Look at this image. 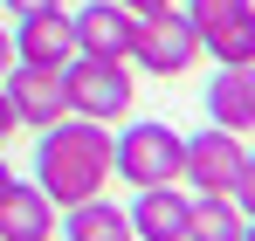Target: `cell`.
<instances>
[{
    "label": "cell",
    "instance_id": "ffe728a7",
    "mask_svg": "<svg viewBox=\"0 0 255 241\" xmlns=\"http://www.w3.org/2000/svg\"><path fill=\"white\" fill-rule=\"evenodd\" d=\"M7 186H14V172H7V159H0V193H7Z\"/></svg>",
    "mask_w": 255,
    "mask_h": 241
},
{
    "label": "cell",
    "instance_id": "6da1fadb",
    "mask_svg": "<svg viewBox=\"0 0 255 241\" xmlns=\"http://www.w3.org/2000/svg\"><path fill=\"white\" fill-rule=\"evenodd\" d=\"M35 186L55 207L97 200L111 186V124L62 118V124H48V131H35Z\"/></svg>",
    "mask_w": 255,
    "mask_h": 241
},
{
    "label": "cell",
    "instance_id": "4fadbf2b",
    "mask_svg": "<svg viewBox=\"0 0 255 241\" xmlns=\"http://www.w3.org/2000/svg\"><path fill=\"white\" fill-rule=\"evenodd\" d=\"M249 235V214L235 193H193L186 207V241H242Z\"/></svg>",
    "mask_w": 255,
    "mask_h": 241
},
{
    "label": "cell",
    "instance_id": "3957f363",
    "mask_svg": "<svg viewBox=\"0 0 255 241\" xmlns=\"http://www.w3.org/2000/svg\"><path fill=\"white\" fill-rule=\"evenodd\" d=\"M62 90H69V118H90V124H125L138 104L131 62H111V55H69Z\"/></svg>",
    "mask_w": 255,
    "mask_h": 241
},
{
    "label": "cell",
    "instance_id": "277c9868",
    "mask_svg": "<svg viewBox=\"0 0 255 241\" xmlns=\"http://www.w3.org/2000/svg\"><path fill=\"white\" fill-rule=\"evenodd\" d=\"M214 62H255V0H186L179 7Z\"/></svg>",
    "mask_w": 255,
    "mask_h": 241
},
{
    "label": "cell",
    "instance_id": "52a82bcc",
    "mask_svg": "<svg viewBox=\"0 0 255 241\" xmlns=\"http://www.w3.org/2000/svg\"><path fill=\"white\" fill-rule=\"evenodd\" d=\"M7 104L21 131H48V124L69 118V90H62V69H42V62H14L7 69Z\"/></svg>",
    "mask_w": 255,
    "mask_h": 241
},
{
    "label": "cell",
    "instance_id": "5bb4252c",
    "mask_svg": "<svg viewBox=\"0 0 255 241\" xmlns=\"http://www.w3.org/2000/svg\"><path fill=\"white\" fill-rule=\"evenodd\" d=\"M131 235V221H125V207L118 200H76V207H62V241H118Z\"/></svg>",
    "mask_w": 255,
    "mask_h": 241
},
{
    "label": "cell",
    "instance_id": "5b68a950",
    "mask_svg": "<svg viewBox=\"0 0 255 241\" xmlns=\"http://www.w3.org/2000/svg\"><path fill=\"white\" fill-rule=\"evenodd\" d=\"M200 62V35H193V21L166 7V14H145L138 21V41H131V69H145V76H186Z\"/></svg>",
    "mask_w": 255,
    "mask_h": 241
},
{
    "label": "cell",
    "instance_id": "44dd1931",
    "mask_svg": "<svg viewBox=\"0 0 255 241\" xmlns=\"http://www.w3.org/2000/svg\"><path fill=\"white\" fill-rule=\"evenodd\" d=\"M242 241H255V221H249V235H242Z\"/></svg>",
    "mask_w": 255,
    "mask_h": 241
},
{
    "label": "cell",
    "instance_id": "7c38bea8",
    "mask_svg": "<svg viewBox=\"0 0 255 241\" xmlns=\"http://www.w3.org/2000/svg\"><path fill=\"white\" fill-rule=\"evenodd\" d=\"M55 214H62V207L48 200L35 179H14V186L0 193V241H48L55 235Z\"/></svg>",
    "mask_w": 255,
    "mask_h": 241
},
{
    "label": "cell",
    "instance_id": "7a4b0ae2",
    "mask_svg": "<svg viewBox=\"0 0 255 241\" xmlns=\"http://www.w3.org/2000/svg\"><path fill=\"white\" fill-rule=\"evenodd\" d=\"M179 159H186V131H172L159 118H138L111 138V172L131 193L138 186H179Z\"/></svg>",
    "mask_w": 255,
    "mask_h": 241
},
{
    "label": "cell",
    "instance_id": "ac0fdd59",
    "mask_svg": "<svg viewBox=\"0 0 255 241\" xmlns=\"http://www.w3.org/2000/svg\"><path fill=\"white\" fill-rule=\"evenodd\" d=\"M7 14H42V7H62V0H0Z\"/></svg>",
    "mask_w": 255,
    "mask_h": 241
},
{
    "label": "cell",
    "instance_id": "d6986e66",
    "mask_svg": "<svg viewBox=\"0 0 255 241\" xmlns=\"http://www.w3.org/2000/svg\"><path fill=\"white\" fill-rule=\"evenodd\" d=\"M7 69H14V35H0V83H7Z\"/></svg>",
    "mask_w": 255,
    "mask_h": 241
},
{
    "label": "cell",
    "instance_id": "e0dca14e",
    "mask_svg": "<svg viewBox=\"0 0 255 241\" xmlns=\"http://www.w3.org/2000/svg\"><path fill=\"white\" fill-rule=\"evenodd\" d=\"M118 7H131V14L145 21V14H166V7H179V0H118Z\"/></svg>",
    "mask_w": 255,
    "mask_h": 241
},
{
    "label": "cell",
    "instance_id": "9a60e30c",
    "mask_svg": "<svg viewBox=\"0 0 255 241\" xmlns=\"http://www.w3.org/2000/svg\"><path fill=\"white\" fill-rule=\"evenodd\" d=\"M235 200H242V214L255 221V152L242 159V172H235Z\"/></svg>",
    "mask_w": 255,
    "mask_h": 241
},
{
    "label": "cell",
    "instance_id": "8fae6325",
    "mask_svg": "<svg viewBox=\"0 0 255 241\" xmlns=\"http://www.w3.org/2000/svg\"><path fill=\"white\" fill-rule=\"evenodd\" d=\"M186 207H193V193H179V186H138L125 221L138 241H186Z\"/></svg>",
    "mask_w": 255,
    "mask_h": 241
},
{
    "label": "cell",
    "instance_id": "7402d4cb",
    "mask_svg": "<svg viewBox=\"0 0 255 241\" xmlns=\"http://www.w3.org/2000/svg\"><path fill=\"white\" fill-rule=\"evenodd\" d=\"M118 241H138V235H118Z\"/></svg>",
    "mask_w": 255,
    "mask_h": 241
},
{
    "label": "cell",
    "instance_id": "2e32d148",
    "mask_svg": "<svg viewBox=\"0 0 255 241\" xmlns=\"http://www.w3.org/2000/svg\"><path fill=\"white\" fill-rule=\"evenodd\" d=\"M14 131H21V118H14V104H7V83H0V145H7Z\"/></svg>",
    "mask_w": 255,
    "mask_h": 241
},
{
    "label": "cell",
    "instance_id": "ba28073f",
    "mask_svg": "<svg viewBox=\"0 0 255 241\" xmlns=\"http://www.w3.org/2000/svg\"><path fill=\"white\" fill-rule=\"evenodd\" d=\"M76 21V55H111V62H131V41H138V14L118 7V0H90L69 14Z\"/></svg>",
    "mask_w": 255,
    "mask_h": 241
},
{
    "label": "cell",
    "instance_id": "9c48e42d",
    "mask_svg": "<svg viewBox=\"0 0 255 241\" xmlns=\"http://www.w3.org/2000/svg\"><path fill=\"white\" fill-rule=\"evenodd\" d=\"M200 104H207V124L249 138V131H255V62H221Z\"/></svg>",
    "mask_w": 255,
    "mask_h": 241
},
{
    "label": "cell",
    "instance_id": "30bf717a",
    "mask_svg": "<svg viewBox=\"0 0 255 241\" xmlns=\"http://www.w3.org/2000/svg\"><path fill=\"white\" fill-rule=\"evenodd\" d=\"M14 62H42V69H62L76 55V21L62 7H42V14H14Z\"/></svg>",
    "mask_w": 255,
    "mask_h": 241
},
{
    "label": "cell",
    "instance_id": "8992f818",
    "mask_svg": "<svg viewBox=\"0 0 255 241\" xmlns=\"http://www.w3.org/2000/svg\"><path fill=\"white\" fill-rule=\"evenodd\" d=\"M242 159H249V145H242L235 131L200 124V131H186L179 186H193V193H235V172H242Z\"/></svg>",
    "mask_w": 255,
    "mask_h": 241
}]
</instances>
